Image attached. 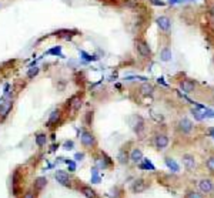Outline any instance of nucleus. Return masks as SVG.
I'll return each instance as SVG.
<instances>
[{
	"mask_svg": "<svg viewBox=\"0 0 214 198\" xmlns=\"http://www.w3.org/2000/svg\"><path fill=\"white\" fill-rule=\"evenodd\" d=\"M130 160H131L134 164L140 162V161L143 160V153H141V150H140V148H134V150L130 153Z\"/></svg>",
	"mask_w": 214,
	"mask_h": 198,
	"instance_id": "14",
	"label": "nucleus"
},
{
	"mask_svg": "<svg viewBox=\"0 0 214 198\" xmlns=\"http://www.w3.org/2000/svg\"><path fill=\"white\" fill-rule=\"evenodd\" d=\"M60 110H53L50 113V117H49V121H47V125L50 127L51 124H57V121L60 120Z\"/></svg>",
	"mask_w": 214,
	"mask_h": 198,
	"instance_id": "16",
	"label": "nucleus"
},
{
	"mask_svg": "<svg viewBox=\"0 0 214 198\" xmlns=\"http://www.w3.org/2000/svg\"><path fill=\"white\" fill-rule=\"evenodd\" d=\"M82 144L86 148H91L96 145V138L90 131H83L82 133Z\"/></svg>",
	"mask_w": 214,
	"mask_h": 198,
	"instance_id": "4",
	"label": "nucleus"
},
{
	"mask_svg": "<svg viewBox=\"0 0 214 198\" xmlns=\"http://www.w3.org/2000/svg\"><path fill=\"white\" fill-rule=\"evenodd\" d=\"M156 23H157V26H159V29H160L161 32H169L171 29V20L167 16H160V17H157Z\"/></svg>",
	"mask_w": 214,
	"mask_h": 198,
	"instance_id": "8",
	"label": "nucleus"
},
{
	"mask_svg": "<svg viewBox=\"0 0 214 198\" xmlns=\"http://www.w3.org/2000/svg\"><path fill=\"white\" fill-rule=\"evenodd\" d=\"M66 164L69 165V170H70V171H74V170H76V164H74V161H72V160H66Z\"/></svg>",
	"mask_w": 214,
	"mask_h": 198,
	"instance_id": "32",
	"label": "nucleus"
},
{
	"mask_svg": "<svg viewBox=\"0 0 214 198\" xmlns=\"http://www.w3.org/2000/svg\"><path fill=\"white\" fill-rule=\"evenodd\" d=\"M177 130H178L181 134H188V133H191V130H193V123L188 119L184 117V119H181L177 123Z\"/></svg>",
	"mask_w": 214,
	"mask_h": 198,
	"instance_id": "2",
	"label": "nucleus"
},
{
	"mask_svg": "<svg viewBox=\"0 0 214 198\" xmlns=\"http://www.w3.org/2000/svg\"><path fill=\"white\" fill-rule=\"evenodd\" d=\"M128 154H127V151L124 150V148H122L120 150V153H119V161L122 162V164H127L128 162Z\"/></svg>",
	"mask_w": 214,
	"mask_h": 198,
	"instance_id": "22",
	"label": "nucleus"
},
{
	"mask_svg": "<svg viewBox=\"0 0 214 198\" xmlns=\"http://www.w3.org/2000/svg\"><path fill=\"white\" fill-rule=\"evenodd\" d=\"M74 158L77 160V161H82V160L84 158V154H83V153H76V156H74Z\"/></svg>",
	"mask_w": 214,
	"mask_h": 198,
	"instance_id": "35",
	"label": "nucleus"
},
{
	"mask_svg": "<svg viewBox=\"0 0 214 198\" xmlns=\"http://www.w3.org/2000/svg\"><path fill=\"white\" fill-rule=\"evenodd\" d=\"M140 91H141L144 96H151V94L154 93V87H153V84H150V83H144V84L140 87Z\"/></svg>",
	"mask_w": 214,
	"mask_h": 198,
	"instance_id": "18",
	"label": "nucleus"
},
{
	"mask_svg": "<svg viewBox=\"0 0 214 198\" xmlns=\"http://www.w3.org/2000/svg\"><path fill=\"white\" fill-rule=\"evenodd\" d=\"M133 119L136 120V123H133V128H134V131H136L137 134H141L143 130H144V121H143L141 117H133Z\"/></svg>",
	"mask_w": 214,
	"mask_h": 198,
	"instance_id": "13",
	"label": "nucleus"
},
{
	"mask_svg": "<svg viewBox=\"0 0 214 198\" xmlns=\"http://www.w3.org/2000/svg\"><path fill=\"white\" fill-rule=\"evenodd\" d=\"M191 113H193L194 119H196V120H198V121H201V120L204 119V114H201V113H200L198 110H194V108H193V110H191Z\"/></svg>",
	"mask_w": 214,
	"mask_h": 198,
	"instance_id": "31",
	"label": "nucleus"
},
{
	"mask_svg": "<svg viewBox=\"0 0 214 198\" xmlns=\"http://www.w3.org/2000/svg\"><path fill=\"white\" fill-rule=\"evenodd\" d=\"M157 81H159V83H161L163 86H167V84H166V83L163 81V79H161V77H159V79H157Z\"/></svg>",
	"mask_w": 214,
	"mask_h": 198,
	"instance_id": "38",
	"label": "nucleus"
},
{
	"mask_svg": "<svg viewBox=\"0 0 214 198\" xmlns=\"http://www.w3.org/2000/svg\"><path fill=\"white\" fill-rule=\"evenodd\" d=\"M213 191H214V188H213Z\"/></svg>",
	"mask_w": 214,
	"mask_h": 198,
	"instance_id": "40",
	"label": "nucleus"
},
{
	"mask_svg": "<svg viewBox=\"0 0 214 198\" xmlns=\"http://www.w3.org/2000/svg\"><path fill=\"white\" fill-rule=\"evenodd\" d=\"M23 198H33V193H30V191H27L26 194H24V197Z\"/></svg>",
	"mask_w": 214,
	"mask_h": 198,
	"instance_id": "36",
	"label": "nucleus"
},
{
	"mask_svg": "<svg viewBox=\"0 0 214 198\" xmlns=\"http://www.w3.org/2000/svg\"><path fill=\"white\" fill-rule=\"evenodd\" d=\"M213 100H214V96H213Z\"/></svg>",
	"mask_w": 214,
	"mask_h": 198,
	"instance_id": "39",
	"label": "nucleus"
},
{
	"mask_svg": "<svg viewBox=\"0 0 214 198\" xmlns=\"http://www.w3.org/2000/svg\"><path fill=\"white\" fill-rule=\"evenodd\" d=\"M184 198H204V195H203V193H198V191H194V190H188L186 193Z\"/></svg>",
	"mask_w": 214,
	"mask_h": 198,
	"instance_id": "23",
	"label": "nucleus"
},
{
	"mask_svg": "<svg viewBox=\"0 0 214 198\" xmlns=\"http://www.w3.org/2000/svg\"><path fill=\"white\" fill-rule=\"evenodd\" d=\"M134 44H136V50L138 51V54H140L141 57H150V56H151V50H150L149 44H147L144 40L137 39Z\"/></svg>",
	"mask_w": 214,
	"mask_h": 198,
	"instance_id": "1",
	"label": "nucleus"
},
{
	"mask_svg": "<svg viewBox=\"0 0 214 198\" xmlns=\"http://www.w3.org/2000/svg\"><path fill=\"white\" fill-rule=\"evenodd\" d=\"M164 161H166V165H167V167L170 168L173 172H178V171H180V167H178V164H177V162H176V161H174L173 158L167 157V158L164 160Z\"/></svg>",
	"mask_w": 214,
	"mask_h": 198,
	"instance_id": "19",
	"label": "nucleus"
},
{
	"mask_svg": "<svg viewBox=\"0 0 214 198\" xmlns=\"http://www.w3.org/2000/svg\"><path fill=\"white\" fill-rule=\"evenodd\" d=\"M83 194H84L87 198H96L94 190H91L90 187H83Z\"/></svg>",
	"mask_w": 214,
	"mask_h": 198,
	"instance_id": "25",
	"label": "nucleus"
},
{
	"mask_svg": "<svg viewBox=\"0 0 214 198\" xmlns=\"http://www.w3.org/2000/svg\"><path fill=\"white\" fill-rule=\"evenodd\" d=\"M49 54H53V56H59V57H64L63 54H61V46H54L53 48H50L49 51H47Z\"/></svg>",
	"mask_w": 214,
	"mask_h": 198,
	"instance_id": "24",
	"label": "nucleus"
},
{
	"mask_svg": "<svg viewBox=\"0 0 214 198\" xmlns=\"http://www.w3.org/2000/svg\"><path fill=\"white\" fill-rule=\"evenodd\" d=\"M63 148H64V150H73V148H74V143H73V140H67V141H64Z\"/></svg>",
	"mask_w": 214,
	"mask_h": 198,
	"instance_id": "30",
	"label": "nucleus"
},
{
	"mask_svg": "<svg viewBox=\"0 0 214 198\" xmlns=\"http://www.w3.org/2000/svg\"><path fill=\"white\" fill-rule=\"evenodd\" d=\"M154 145L159 150H164L169 145V137L166 134H156V137H154Z\"/></svg>",
	"mask_w": 214,
	"mask_h": 198,
	"instance_id": "6",
	"label": "nucleus"
},
{
	"mask_svg": "<svg viewBox=\"0 0 214 198\" xmlns=\"http://www.w3.org/2000/svg\"><path fill=\"white\" fill-rule=\"evenodd\" d=\"M11 107H13V103L11 101H6V103H1L0 104V116L4 119L9 113H10V110H11Z\"/></svg>",
	"mask_w": 214,
	"mask_h": 198,
	"instance_id": "12",
	"label": "nucleus"
},
{
	"mask_svg": "<svg viewBox=\"0 0 214 198\" xmlns=\"http://www.w3.org/2000/svg\"><path fill=\"white\" fill-rule=\"evenodd\" d=\"M206 167L210 170L211 174H214V156H211V157L207 158V161H206Z\"/></svg>",
	"mask_w": 214,
	"mask_h": 198,
	"instance_id": "27",
	"label": "nucleus"
},
{
	"mask_svg": "<svg viewBox=\"0 0 214 198\" xmlns=\"http://www.w3.org/2000/svg\"><path fill=\"white\" fill-rule=\"evenodd\" d=\"M46 184H47V180H46L44 177H39V178H36V180H34V191H36V193L42 191L43 188L46 187Z\"/></svg>",
	"mask_w": 214,
	"mask_h": 198,
	"instance_id": "17",
	"label": "nucleus"
},
{
	"mask_svg": "<svg viewBox=\"0 0 214 198\" xmlns=\"http://www.w3.org/2000/svg\"><path fill=\"white\" fill-rule=\"evenodd\" d=\"M54 177H56L57 183H60L61 185H64V187H70V185H72V180H70V177H69V174H67L66 171L57 170Z\"/></svg>",
	"mask_w": 214,
	"mask_h": 198,
	"instance_id": "3",
	"label": "nucleus"
},
{
	"mask_svg": "<svg viewBox=\"0 0 214 198\" xmlns=\"http://www.w3.org/2000/svg\"><path fill=\"white\" fill-rule=\"evenodd\" d=\"M141 161H143V164L140 165L141 168H149V170H151V171H154V170H156V168H154V165H153V164H151V162H150L147 158H143Z\"/></svg>",
	"mask_w": 214,
	"mask_h": 198,
	"instance_id": "28",
	"label": "nucleus"
},
{
	"mask_svg": "<svg viewBox=\"0 0 214 198\" xmlns=\"http://www.w3.org/2000/svg\"><path fill=\"white\" fill-rule=\"evenodd\" d=\"M46 143H47V135H46V134L40 133V134L36 135V144H37L39 147H43Z\"/></svg>",
	"mask_w": 214,
	"mask_h": 198,
	"instance_id": "21",
	"label": "nucleus"
},
{
	"mask_svg": "<svg viewBox=\"0 0 214 198\" xmlns=\"http://www.w3.org/2000/svg\"><path fill=\"white\" fill-rule=\"evenodd\" d=\"M171 59H173V53H171V50L169 48V47H164V48L161 50V53H160V60L164 61V63H167V61H170Z\"/></svg>",
	"mask_w": 214,
	"mask_h": 198,
	"instance_id": "15",
	"label": "nucleus"
},
{
	"mask_svg": "<svg viewBox=\"0 0 214 198\" xmlns=\"http://www.w3.org/2000/svg\"><path fill=\"white\" fill-rule=\"evenodd\" d=\"M180 87L183 88V91H184V93L190 94V93H193V91H194V88H196V83H194L193 80H190V79H184V80H181Z\"/></svg>",
	"mask_w": 214,
	"mask_h": 198,
	"instance_id": "10",
	"label": "nucleus"
},
{
	"mask_svg": "<svg viewBox=\"0 0 214 198\" xmlns=\"http://www.w3.org/2000/svg\"><path fill=\"white\" fill-rule=\"evenodd\" d=\"M183 164H184V167H186L187 171H193L196 168V158H194V156L184 154L183 156Z\"/></svg>",
	"mask_w": 214,
	"mask_h": 198,
	"instance_id": "9",
	"label": "nucleus"
},
{
	"mask_svg": "<svg viewBox=\"0 0 214 198\" xmlns=\"http://www.w3.org/2000/svg\"><path fill=\"white\" fill-rule=\"evenodd\" d=\"M70 106L73 107V110H77V108H80V106H82V101L79 100V97H73V98L70 100Z\"/></svg>",
	"mask_w": 214,
	"mask_h": 198,
	"instance_id": "26",
	"label": "nucleus"
},
{
	"mask_svg": "<svg viewBox=\"0 0 214 198\" xmlns=\"http://www.w3.org/2000/svg\"><path fill=\"white\" fill-rule=\"evenodd\" d=\"M149 188V183L147 181H144L143 178H138V180H136L134 183H133V185H131V191L133 193H143V191H146Z\"/></svg>",
	"mask_w": 214,
	"mask_h": 198,
	"instance_id": "7",
	"label": "nucleus"
},
{
	"mask_svg": "<svg viewBox=\"0 0 214 198\" xmlns=\"http://www.w3.org/2000/svg\"><path fill=\"white\" fill-rule=\"evenodd\" d=\"M209 133H210V135L214 138V127H210V128H209Z\"/></svg>",
	"mask_w": 214,
	"mask_h": 198,
	"instance_id": "37",
	"label": "nucleus"
},
{
	"mask_svg": "<svg viewBox=\"0 0 214 198\" xmlns=\"http://www.w3.org/2000/svg\"><path fill=\"white\" fill-rule=\"evenodd\" d=\"M204 117H214V111L206 108V110H204Z\"/></svg>",
	"mask_w": 214,
	"mask_h": 198,
	"instance_id": "34",
	"label": "nucleus"
},
{
	"mask_svg": "<svg viewBox=\"0 0 214 198\" xmlns=\"http://www.w3.org/2000/svg\"><path fill=\"white\" fill-rule=\"evenodd\" d=\"M151 4H154V6H164L166 3L164 1H161V0H149Z\"/></svg>",
	"mask_w": 214,
	"mask_h": 198,
	"instance_id": "33",
	"label": "nucleus"
},
{
	"mask_svg": "<svg viewBox=\"0 0 214 198\" xmlns=\"http://www.w3.org/2000/svg\"><path fill=\"white\" fill-rule=\"evenodd\" d=\"M39 74V67H32L29 71H27V77L29 79H33V77H36Z\"/></svg>",
	"mask_w": 214,
	"mask_h": 198,
	"instance_id": "29",
	"label": "nucleus"
},
{
	"mask_svg": "<svg viewBox=\"0 0 214 198\" xmlns=\"http://www.w3.org/2000/svg\"><path fill=\"white\" fill-rule=\"evenodd\" d=\"M213 188H214V184L210 178H203V180L198 181V190H200V193L209 194V193L213 191Z\"/></svg>",
	"mask_w": 214,
	"mask_h": 198,
	"instance_id": "5",
	"label": "nucleus"
},
{
	"mask_svg": "<svg viewBox=\"0 0 214 198\" xmlns=\"http://www.w3.org/2000/svg\"><path fill=\"white\" fill-rule=\"evenodd\" d=\"M79 53H80L82 59H83V60H86V61H96V60H99V57L88 54V53H87V51H84V50H79Z\"/></svg>",
	"mask_w": 214,
	"mask_h": 198,
	"instance_id": "20",
	"label": "nucleus"
},
{
	"mask_svg": "<svg viewBox=\"0 0 214 198\" xmlns=\"http://www.w3.org/2000/svg\"><path fill=\"white\" fill-rule=\"evenodd\" d=\"M96 164H97V167H99V168H101V170H106V168L110 165V158H109V157H106V156L103 154L101 157L96 158Z\"/></svg>",
	"mask_w": 214,
	"mask_h": 198,
	"instance_id": "11",
	"label": "nucleus"
}]
</instances>
